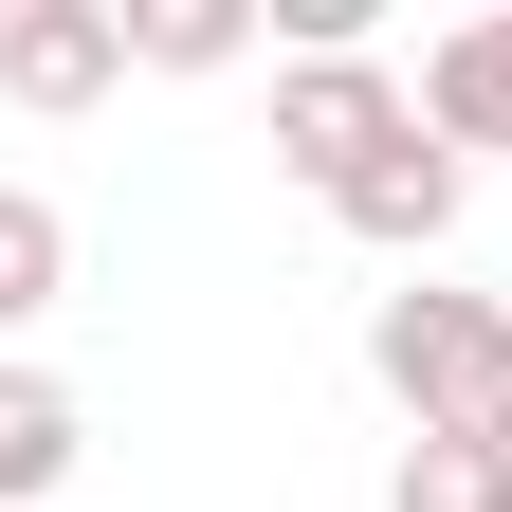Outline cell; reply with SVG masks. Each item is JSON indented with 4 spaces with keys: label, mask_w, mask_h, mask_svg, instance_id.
Listing matches in <instances>:
<instances>
[{
    "label": "cell",
    "mask_w": 512,
    "mask_h": 512,
    "mask_svg": "<svg viewBox=\"0 0 512 512\" xmlns=\"http://www.w3.org/2000/svg\"><path fill=\"white\" fill-rule=\"evenodd\" d=\"M403 128H421V92L384 74V55H275V165L311 183V202H348Z\"/></svg>",
    "instance_id": "7a4b0ae2"
},
{
    "label": "cell",
    "mask_w": 512,
    "mask_h": 512,
    "mask_svg": "<svg viewBox=\"0 0 512 512\" xmlns=\"http://www.w3.org/2000/svg\"><path fill=\"white\" fill-rule=\"evenodd\" d=\"M238 55H256L238 0H147V19H128V74H238Z\"/></svg>",
    "instance_id": "ba28073f"
},
{
    "label": "cell",
    "mask_w": 512,
    "mask_h": 512,
    "mask_svg": "<svg viewBox=\"0 0 512 512\" xmlns=\"http://www.w3.org/2000/svg\"><path fill=\"white\" fill-rule=\"evenodd\" d=\"M366 384H384L421 439H494V458H512V311H494V293L403 275V293L366 311Z\"/></svg>",
    "instance_id": "6da1fadb"
},
{
    "label": "cell",
    "mask_w": 512,
    "mask_h": 512,
    "mask_svg": "<svg viewBox=\"0 0 512 512\" xmlns=\"http://www.w3.org/2000/svg\"><path fill=\"white\" fill-rule=\"evenodd\" d=\"M384 512H512V458H494V439H403Z\"/></svg>",
    "instance_id": "9c48e42d"
},
{
    "label": "cell",
    "mask_w": 512,
    "mask_h": 512,
    "mask_svg": "<svg viewBox=\"0 0 512 512\" xmlns=\"http://www.w3.org/2000/svg\"><path fill=\"white\" fill-rule=\"evenodd\" d=\"M92 458V421H74V384L55 366H0V512H37L55 476Z\"/></svg>",
    "instance_id": "8992f818"
},
{
    "label": "cell",
    "mask_w": 512,
    "mask_h": 512,
    "mask_svg": "<svg viewBox=\"0 0 512 512\" xmlns=\"http://www.w3.org/2000/svg\"><path fill=\"white\" fill-rule=\"evenodd\" d=\"M458 202H476V165L439 147V128H403V147H384L330 220H348V238H384V256H439V238H458Z\"/></svg>",
    "instance_id": "277c9868"
},
{
    "label": "cell",
    "mask_w": 512,
    "mask_h": 512,
    "mask_svg": "<svg viewBox=\"0 0 512 512\" xmlns=\"http://www.w3.org/2000/svg\"><path fill=\"white\" fill-rule=\"evenodd\" d=\"M0 92H19V110L128 92V0H0Z\"/></svg>",
    "instance_id": "3957f363"
},
{
    "label": "cell",
    "mask_w": 512,
    "mask_h": 512,
    "mask_svg": "<svg viewBox=\"0 0 512 512\" xmlns=\"http://www.w3.org/2000/svg\"><path fill=\"white\" fill-rule=\"evenodd\" d=\"M421 128H439V147H512V0L421 55Z\"/></svg>",
    "instance_id": "5b68a950"
},
{
    "label": "cell",
    "mask_w": 512,
    "mask_h": 512,
    "mask_svg": "<svg viewBox=\"0 0 512 512\" xmlns=\"http://www.w3.org/2000/svg\"><path fill=\"white\" fill-rule=\"evenodd\" d=\"M55 293H74V220H55L37 183H0V330H37Z\"/></svg>",
    "instance_id": "52a82bcc"
}]
</instances>
